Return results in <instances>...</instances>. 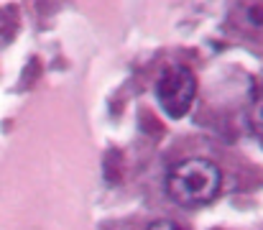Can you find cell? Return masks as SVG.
I'll use <instances>...</instances> for the list:
<instances>
[{
    "label": "cell",
    "instance_id": "obj_4",
    "mask_svg": "<svg viewBox=\"0 0 263 230\" xmlns=\"http://www.w3.org/2000/svg\"><path fill=\"white\" fill-rule=\"evenodd\" d=\"M251 126L256 128V133L263 136V95L258 100H253V105H251Z\"/></svg>",
    "mask_w": 263,
    "mask_h": 230
},
{
    "label": "cell",
    "instance_id": "obj_3",
    "mask_svg": "<svg viewBox=\"0 0 263 230\" xmlns=\"http://www.w3.org/2000/svg\"><path fill=\"white\" fill-rule=\"evenodd\" d=\"M230 21L240 33L263 41V0H235Z\"/></svg>",
    "mask_w": 263,
    "mask_h": 230
},
{
    "label": "cell",
    "instance_id": "obj_5",
    "mask_svg": "<svg viewBox=\"0 0 263 230\" xmlns=\"http://www.w3.org/2000/svg\"><path fill=\"white\" fill-rule=\"evenodd\" d=\"M148 230H184L181 225H176L174 220H156V223H151Z\"/></svg>",
    "mask_w": 263,
    "mask_h": 230
},
{
    "label": "cell",
    "instance_id": "obj_1",
    "mask_svg": "<svg viewBox=\"0 0 263 230\" xmlns=\"http://www.w3.org/2000/svg\"><path fill=\"white\" fill-rule=\"evenodd\" d=\"M222 184L220 169L207 158H186L176 164L166 176V192L181 207L210 205Z\"/></svg>",
    "mask_w": 263,
    "mask_h": 230
},
{
    "label": "cell",
    "instance_id": "obj_2",
    "mask_svg": "<svg viewBox=\"0 0 263 230\" xmlns=\"http://www.w3.org/2000/svg\"><path fill=\"white\" fill-rule=\"evenodd\" d=\"M156 102L159 108L169 115V118H184L194 102V95H197V79L194 75L186 69V67H179V64H166L161 67V72L156 77Z\"/></svg>",
    "mask_w": 263,
    "mask_h": 230
}]
</instances>
